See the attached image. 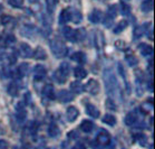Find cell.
<instances>
[{"label":"cell","mask_w":155,"mask_h":149,"mask_svg":"<svg viewBox=\"0 0 155 149\" xmlns=\"http://www.w3.org/2000/svg\"><path fill=\"white\" fill-rule=\"evenodd\" d=\"M32 56H34V58H36V60L44 61L47 58V53H46V50H44L41 46H38L37 48H36L35 52L32 53Z\"/></svg>","instance_id":"19"},{"label":"cell","mask_w":155,"mask_h":149,"mask_svg":"<svg viewBox=\"0 0 155 149\" xmlns=\"http://www.w3.org/2000/svg\"><path fill=\"white\" fill-rule=\"evenodd\" d=\"M69 71H71V68H69V64L68 63H61L60 64L59 68L55 72V74H54V78L56 80L59 84H63L65 82L67 81L68 78V75H69Z\"/></svg>","instance_id":"3"},{"label":"cell","mask_w":155,"mask_h":149,"mask_svg":"<svg viewBox=\"0 0 155 149\" xmlns=\"http://www.w3.org/2000/svg\"><path fill=\"white\" fill-rule=\"evenodd\" d=\"M36 33H37V28H36L35 25H31V24L25 25L20 30L21 35L24 37H27V38H32L36 35Z\"/></svg>","instance_id":"7"},{"label":"cell","mask_w":155,"mask_h":149,"mask_svg":"<svg viewBox=\"0 0 155 149\" xmlns=\"http://www.w3.org/2000/svg\"><path fill=\"white\" fill-rule=\"evenodd\" d=\"M6 44L7 45H11V44H14V43H16V37H15L14 35H8L7 37H6Z\"/></svg>","instance_id":"40"},{"label":"cell","mask_w":155,"mask_h":149,"mask_svg":"<svg viewBox=\"0 0 155 149\" xmlns=\"http://www.w3.org/2000/svg\"><path fill=\"white\" fill-rule=\"evenodd\" d=\"M93 129H94V123H93V121H91V120H84L81 123V131L86 132V133L91 132Z\"/></svg>","instance_id":"24"},{"label":"cell","mask_w":155,"mask_h":149,"mask_svg":"<svg viewBox=\"0 0 155 149\" xmlns=\"http://www.w3.org/2000/svg\"><path fill=\"white\" fill-rule=\"evenodd\" d=\"M74 74L78 80H83L87 76V71L83 66H76L74 70Z\"/></svg>","instance_id":"25"},{"label":"cell","mask_w":155,"mask_h":149,"mask_svg":"<svg viewBox=\"0 0 155 149\" xmlns=\"http://www.w3.org/2000/svg\"><path fill=\"white\" fill-rule=\"evenodd\" d=\"M148 68H150V74L153 75V58H151V60H150V65H148L147 70H148Z\"/></svg>","instance_id":"44"},{"label":"cell","mask_w":155,"mask_h":149,"mask_svg":"<svg viewBox=\"0 0 155 149\" xmlns=\"http://www.w3.org/2000/svg\"><path fill=\"white\" fill-rule=\"evenodd\" d=\"M103 121H104V123L113 127V126L116 124V117L113 116V114H105L104 118H103Z\"/></svg>","instance_id":"29"},{"label":"cell","mask_w":155,"mask_h":149,"mask_svg":"<svg viewBox=\"0 0 155 149\" xmlns=\"http://www.w3.org/2000/svg\"><path fill=\"white\" fill-rule=\"evenodd\" d=\"M78 116H79V111L75 106H69L67 109V111H66V117H67V120L69 122H74L77 119Z\"/></svg>","instance_id":"15"},{"label":"cell","mask_w":155,"mask_h":149,"mask_svg":"<svg viewBox=\"0 0 155 149\" xmlns=\"http://www.w3.org/2000/svg\"><path fill=\"white\" fill-rule=\"evenodd\" d=\"M106 108L108 109V110H116L117 106L115 104V102L113 101V99H107L106 100Z\"/></svg>","instance_id":"39"},{"label":"cell","mask_w":155,"mask_h":149,"mask_svg":"<svg viewBox=\"0 0 155 149\" xmlns=\"http://www.w3.org/2000/svg\"><path fill=\"white\" fill-rule=\"evenodd\" d=\"M86 112H87L88 116H91L92 118H95V119L99 117V110L94 104H91V103H88L86 106Z\"/></svg>","instance_id":"20"},{"label":"cell","mask_w":155,"mask_h":149,"mask_svg":"<svg viewBox=\"0 0 155 149\" xmlns=\"http://www.w3.org/2000/svg\"><path fill=\"white\" fill-rule=\"evenodd\" d=\"M0 42H1V37H0Z\"/></svg>","instance_id":"47"},{"label":"cell","mask_w":155,"mask_h":149,"mask_svg":"<svg viewBox=\"0 0 155 149\" xmlns=\"http://www.w3.org/2000/svg\"><path fill=\"white\" fill-rule=\"evenodd\" d=\"M16 118H17V120L19 122H24L26 120V118H27V111L25 110L24 104L21 102H19L16 106Z\"/></svg>","instance_id":"11"},{"label":"cell","mask_w":155,"mask_h":149,"mask_svg":"<svg viewBox=\"0 0 155 149\" xmlns=\"http://www.w3.org/2000/svg\"><path fill=\"white\" fill-rule=\"evenodd\" d=\"M71 8H65V9L60 11L59 17H58V23H59V25H65V24H67L68 21H71Z\"/></svg>","instance_id":"8"},{"label":"cell","mask_w":155,"mask_h":149,"mask_svg":"<svg viewBox=\"0 0 155 149\" xmlns=\"http://www.w3.org/2000/svg\"><path fill=\"white\" fill-rule=\"evenodd\" d=\"M57 98L59 100L60 102L63 103H67V102H71L74 100V94L67 90H60L58 94H57Z\"/></svg>","instance_id":"9"},{"label":"cell","mask_w":155,"mask_h":149,"mask_svg":"<svg viewBox=\"0 0 155 149\" xmlns=\"http://www.w3.org/2000/svg\"><path fill=\"white\" fill-rule=\"evenodd\" d=\"M7 91H8V94H9V95L17 96L18 92H19V88H18L17 83H16V82H12V83H10V84L8 85Z\"/></svg>","instance_id":"26"},{"label":"cell","mask_w":155,"mask_h":149,"mask_svg":"<svg viewBox=\"0 0 155 149\" xmlns=\"http://www.w3.org/2000/svg\"><path fill=\"white\" fill-rule=\"evenodd\" d=\"M63 35L65 36V38H67L69 42H73V43L76 42V30H74V29L71 28V27H64Z\"/></svg>","instance_id":"17"},{"label":"cell","mask_w":155,"mask_h":149,"mask_svg":"<svg viewBox=\"0 0 155 149\" xmlns=\"http://www.w3.org/2000/svg\"><path fill=\"white\" fill-rule=\"evenodd\" d=\"M154 8V4H153V0H144L141 4V9L143 12L147 14V12H151Z\"/></svg>","instance_id":"23"},{"label":"cell","mask_w":155,"mask_h":149,"mask_svg":"<svg viewBox=\"0 0 155 149\" xmlns=\"http://www.w3.org/2000/svg\"><path fill=\"white\" fill-rule=\"evenodd\" d=\"M50 50L57 58H61V57L67 56L68 54V47L66 46V44L59 38H53L49 42Z\"/></svg>","instance_id":"2"},{"label":"cell","mask_w":155,"mask_h":149,"mask_svg":"<svg viewBox=\"0 0 155 149\" xmlns=\"http://www.w3.org/2000/svg\"><path fill=\"white\" fill-rule=\"evenodd\" d=\"M7 58H8V63L10 64V65L16 63L17 62V54H16V52L12 50L10 54H7Z\"/></svg>","instance_id":"37"},{"label":"cell","mask_w":155,"mask_h":149,"mask_svg":"<svg viewBox=\"0 0 155 149\" xmlns=\"http://www.w3.org/2000/svg\"><path fill=\"white\" fill-rule=\"evenodd\" d=\"M150 25H151V23H145L143 25L137 26V27L134 29V33H133V39H134V40H137L138 38H141L142 36L146 33V30H147Z\"/></svg>","instance_id":"10"},{"label":"cell","mask_w":155,"mask_h":149,"mask_svg":"<svg viewBox=\"0 0 155 149\" xmlns=\"http://www.w3.org/2000/svg\"><path fill=\"white\" fill-rule=\"evenodd\" d=\"M71 90L74 93H77V94H79V93H81L83 91H84V86H83V84H81V82L75 81V82H71Z\"/></svg>","instance_id":"28"},{"label":"cell","mask_w":155,"mask_h":149,"mask_svg":"<svg viewBox=\"0 0 155 149\" xmlns=\"http://www.w3.org/2000/svg\"><path fill=\"white\" fill-rule=\"evenodd\" d=\"M125 58H126V62L130 66H136V65L138 64L137 57L134 56V55H126Z\"/></svg>","instance_id":"35"},{"label":"cell","mask_w":155,"mask_h":149,"mask_svg":"<svg viewBox=\"0 0 155 149\" xmlns=\"http://www.w3.org/2000/svg\"><path fill=\"white\" fill-rule=\"evenodd\" d=\"M9 148V145L8 142L4 139H0V149H8Z\"/></svg>","instance_id":"42"},{"label":"cell","mask_w":155,"mask_h":149,"mask_svg":"<svg viewBox=\"0 0 155 149\" xmlns=\"http://www.w3.org/2000/svg\"><path fill=\"white\" fill-rule=\"evenodd\" d=\"M127 26H128V23H127V20L120 21V23H118V24L115 26V28H114V30H113L114 34H120V33H122L124 29L126 28Z\"/></svg>","instance_id":"32"},{"label":"cell","mask_w":155,"mask_h":149,"mask_svg":"<svg viewBox=\"0 0 155 149\" xmlns=\"http://www.w3.org/2000/svg\"><path fill=\"white\" fill-rule=\"evenodd\" d=\"M110 135H109L108 132L105 131V130H102V131L99 132L98 136H97V138H96V141L98 142L99 145H103V146H106L108 145L109 142H110Z\"/></svg>","instance_id":"13"},{"label":"cell","mask_w":155,"mask_h":149,"mask_svg":"<svg viewBox=\"0 0 155 149\" xmlns=\"http://www.w3.org/2000/svg\"><path fill=\"white\" fill-rule=\"evenodd\" d=\"M8 4L14 8H20L24 5V0H8Z\"/></svg>","instance_id":"38"},{"label":"cell","mask_w":155,"mask_h":149,"mask_svg":"<svg viewBox=\"0 0 155 149\" xmlns=\"http://www.w3.org/2000/svg\"><path fill=\"white\" fill-rule=\"evenodd\" d=\"M71 60L77 62L78 64H84L86 63L87 58H86V54L85 53H83V52H76V53L71 55Z\"/></svg>","instance_id":"21"},{"label":"cell","mask_w":155,"mask_h":149,"mask_svg":"<svg viewBox=\"0 0 155 149\" xmlns=\"http://www.w3.org/2000/svg\"><path fill=\"white\" fill-rule=\"evenodd\" d=\"M103 78H104V83H105L106 92L108 93L109 95H115L118 91V82H117V78L113 71L109 68L105 70Z\"/></svg>","instance_id":"1"},{"label":"cell","mask_w":155,"mask_h":149,"mask_svg":"<svg viewBox=\"0 0 155 149\" xmlns=\"http://www.w3.org/2000/svg\"><path fill=\"white\" fill-rule=\"evenodd\" d=\"M147 89L150 90L151 92H153V78H151L150 82L147 83Z\"/></svg>","instance_id":"45"},{"label":"cell","mask_w":155,"mask_h":149,"mask_svg":"<svg viewBox=\"0 0 155 149\" xmlns=\"http://www.w3.org/2000/svg\"><path fill=\"white\" fill-rule=\"evenodd\" d=\"M1 23L5 26H8L9 24H15V18L11 17V16H2L1 17Z\"/></svg>","instance_id":"36"},{"label":"cell","mask_w":155,"mask_h":149,"mask_svg":"<svg viewBox=\"0 0 155 149\" xmlns=\"http://www.w3.org/2000/svg\"><path fill=\"white\" fill-rule=\"evenodd\" d=\"M1 11H2V5L0 4V12H1Z\"/></svg>","instance_id":"46"},{"label":"cell","mask_w":155,"mask_h":149,"mask_svg":"<svg viewBox=\"0 0 155 149\" xmlns=\"http://www.w3.org/2000/svg\"><path fill=\"white\" fill-rule=\"evenodd\" d=\"M102 11L99 10V9H94V10L89 14L88 16V19L89 21L92 23V24H98L99 21L102 20Z\"/></svg>","instance_id":"18"},{"label":"cell","mask_w":155,"mask_h":149,"mask_svg":"<svg viewBox=\"0 0 155 149\" xmlns=\"http://www.w3.org/2000/svg\"><path fill=\"white\" fill-rule=\"evenodd\" d=\"M84 90H86L88 93H91L93 95H96L99 93V90H101V86H99V83L94 78H91L89 81L86 83V85L84 86Z\"/></svg>","instance_id":"5"},{"label":"cell","mask_w":155,"mask_h":149,"mask_svg":"<svg viewBox=\"0 0 155 149\" xmlns=\"http://www.w3.org/2000/svg\"><path fill=\"white\" fill-rule=\"evenodd\" d=\"M137 122V114L136 112H130V113L126 114V117H125V123L127 126H134L135 123Z\"/></svg>","instance_id":"22"},{"label":"cell","mask_w":155,"mask_h":149,"mask_svg":"<svg viewBox=\"0 0 155 149\" xmlns=\"http://www.w3.org/2000/svg\"><path fill=\"white\" fill-rule=\"evenodd\" d=\"M71 20L74 23V24H79L81 21V18H83V16H81V11L76 10V9H71Z\"/></svg>","instance_id":"27"},{"label":"cell","mask_w":155,"mask_h":149,"mask_svg":"<svg viewBox=\"0 0 155 149\" xmlns=\"http://www.w3.org/2000/svg\"><path fill=\"white\" fill-rule=\"evenodd\" d=\"M134 139H135V141L138 142L141 146L146 145V142H147V137H146L144 133H141V132L134 135Z\"/></svg>","instance_id":"34"},{"label":"cell","mask_w":155,"mask_h":149,"mask_svg":"<svg viewBox=\"0 0 155 149\" xmlns=\"http://www.w3.org/2000/svg\"><path fill=\"white\" fill-rule=\"evenodd\" d=\"M48 135L50 137H57V136L59 135V128H58V126L55 122L50 123L49 128H48Z\"/></svg>","instance_id":"30"},{"label":"cell","mask_w":155,"mask_h":149,"mask_svg":"<svg viewBox=\"0 0 155 149\" xmlns=\"http://www.w3.org/2000/svg\"><path fill=\"white\" fill-rule=\"evenodd\" d=\"M130 10H132V8H130V6L127 2H125V1L120 2V14L123 15V16L130 15Z\"/></svg>","instance_id":"33"},{"label":"cell","mask_w":155,"mask_h":149,"mask_svg":"<svg viewBox=\"0 0 155 149\" xmlns=\"http://www.w3.org/2000/svg\"><path fill=\"white\" fill-rule=\"evenodd\" d=\"M19 54H20V56L24 57V58H29V57H32L31 47L29 46L27 43H21L20 46H19Z\"/></svg>","instance_id":"12"},{"label":"cell","mask_w":155,"mask_h":149,"mask_svg":"<svg viewBox=\"0 0 155 149\" xmlns=\"http://www.w3.org/2000/svg\"><path fill=\"white\" fill-rule=\"evenodd\" d=\"M38 126H37V123L36 122H31L30 123V126H29V130H30V132H31V135H35L36 132H37V129H38Z\"/></svg>","instance_id":"41"},{"label":"cell","mask_w":155,"mask_h":149,"mask_svg":"<svg viewBox=\"0 0 155 149\" xmlns=\"http://www.w3.org/2000/svg\"><path fill=\"white\" fill-rule=\"evenodd\" d=\"M73 149H86V146H85L84 144H81V142H77V144L73 147Z\"/></svg>","instance_id":"43"},{"label":"cell","mask_w":155,"mask_h":149,"mask_svg":"<svg viewBox=\"0 0 155 149\" xmlns=\"http://www.w3.org/2000/svg\"><path fill=\"white\" fill-rule=\"evenodd\" d=\"M138 50H140V53L143 55V56L147 57V56H152L153 53H154V50H153V47L151 45H147V44H145V43H141L140 45H138Z\"/></svg>","instance_id":"14"},{"label":"cell","mask_w":155,"mask_h":149,"mask_svg":"<svg viewBox=\"0 0 155 149\" xmlns=\"http://www.w3.org/2000/svg\"><path fill=\"white\" fill-rule=\"evenodd\" d=\"M28 71H29V64L28 63H22L19 65V68L17 70V73L20 76H26V75L28 74Z\"/></svg>","instance_id":"31"},{"label":"cell","mask_w":155,"mask_h":149,"mask_svg":"<svg viewBox=\"0 0 155 149\" xmlns=\"http://www.w3.org/2000/svg\"><path fill=\"white\" fill-rule=\"evenodd\" d=\"M42 95L49 100L55 99V89L51 84H46L42 89Z\"/></svg>","instance_id":"16"},{"label":"cell","mask_w":155,"mask_h":149,"mask_svg":"<svg viewBox=\"0 0 155 149\" xmlns=\"http://www.w3.org/2000/svg\"><path fill=\"white\" fill-rule=\"evenodd\" d=\"M46 74H47V71L44 65H39L38 64L32 70V75H34L35 81H41V80H44Z\"/></svg>","instance_id":"6"},{"label":"cell","mask_w":155,"mask_h":149,"mask_svg":"<svg viewBox=\"0 0 155 149\" xmlns=\"http://www.w3.org/2000/svg\"><path fill=\"white\" fill-rule=\"evenodd\" d=\"M116 16H117V6L116 5L109 6L107 11H106V15L104 16V19H103L104 26L107 27V28H110L114 23V19L116 18Z\"/></svg>","instance_id":"4"}]
</instances>
